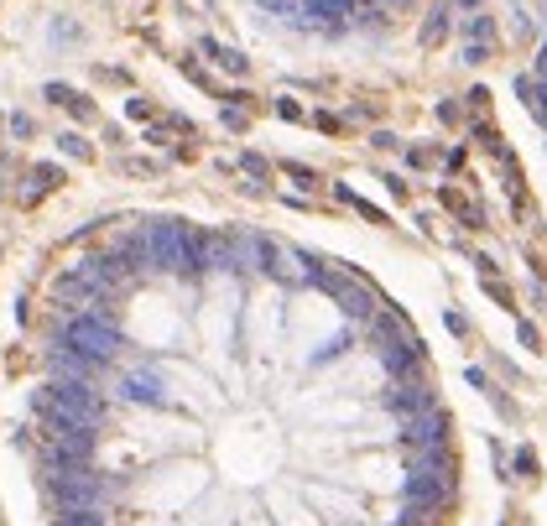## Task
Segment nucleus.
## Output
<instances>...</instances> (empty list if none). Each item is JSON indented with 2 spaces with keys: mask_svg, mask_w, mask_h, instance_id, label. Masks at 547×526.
Here are the masks:
<instances>
[{
  "mask_svg": "<svg viewBox=\"0 0 547 526\" xmlns=\"http://www.w3.org/2000/svg\"><path fill=\"white\" fill-rule=\"evenodd\" d=\"M516 339H522L527 349H542V334H537V323H527V318L516 323Z\"/></svg>",
  "mask_w": 547,
  "mask_h": 526,
  "instance_id": "12",
  "label": "nucleus"
},
{
  "mask_svg": "<svg viewBox=\"0 0 547 526\" xmlns=\"http://www.w3.org/2000/svg\"><path fill=\"white\" fill-rule=\"evenodd\" d=\"M245 173L250 177H271V167H266V156H245Z\"/></svg>",
  "mask_w": 547,
  "mask_h": 526,
  "instance_id": "15",
  "label": "nucleus"
},
{
  "mask_svg": "<svg viewBox=\"0 0 547 526\" xmlns=\"http://www.w3.org/2000/svg\"><path fill=\"white\" fill-rule=\"evenodd\" d=\"M104 370L99 360H89V354H78V349H63L58 344V354H52V375L58 380H94Z\"/></svg>",
  "mask_w": 547,
  "mask_h": 526,
  "instance_id": "3",
  "label": "nucleus"
},
{
  "mask_svg": "<svg viewBox=\"0 0 547 526\" xmlns=\"http://www.w3.org/2000/svg\"><path fill=\"white\" fill-rule=\"evenodd\" d=\"M47 99H52V104H63L73 120H94V104L78 94V89H68V84H47Z\"/></svg>",
  "mask_w": 547,
  "mask_h": 526,
  "instance_id": "6",
  "label": "nucleus"
},
{
  "mask_svg": "<svg viewBox=\"0 0 547 526\" xmlns=\"http://www.w3.org/2000/svg\"><path fill=\"white\" fill-rule=\"evenodd\" d=\"M125 115H130V120H152L156 110H152V104H146V99H130V104H125Z\"/></svg>",
  "mask_w": 547,
  "mask_h": 526,
  "instance_id": "14",
  "label": "nucleus"
},
{
  "mask_svg": "<svg viewBox=\"0 0 547 526\" xmlns=\"http://www.w3.org/2000/svg\"><path fill=\"white\" fill-rule=\"evenodd\" d=\"M32 182H37V193H47V188H63V167H52V162H42V167H32Z\"/></svg>",
  "mask_w": 547,
  "mask_h": 526,
  "instance_id": "9",
  "label": "nucleus"
},
{
  "mask_svg": "<svg viewBox=\"0 0 547 526\" xmlns=\"http://www.w3.org/2000/svg\"><path fill=\"white\" fill-rule=\"evenodd\" d=\"M438 203H443L448 214L464 225V230H485V208H479L474 199H464L459 188H438Z\"/></svg>",
  "mask_w": 547,
  "mask_h": 526,
  "instance_id": "4",
  "label": "nucleus"
},
{
  "mask_svg": "<svg viewBox=\"0 0 547 526\" xmlns=\"http://www.w3.org/2000/svg\"><path fill=\"white\" fill-rule=\"evenodd\" d=\"M58 344L89 354V360H99V365H110L115 349H125V328L115 323L110 308H84V313H68V318H63Z\"/></svg>",
  "mask_w": 547,
  "mask_h": 526,
  "instance_id": "2",
  "label": "nucleus"
},
{
  "mask_svg": "<svg viewBox=\"0 0 547 526\" xmlns=\"http://www.w3.org/2000/svg\"><path fill=\"white\" fill-rule=\"evenodd\" d=\"M287 177H297L302 188H313V173H308V167H302V162H287Z\"/></svg>",
  "mask_w": 547,
  "mask_h": 526,
  "instance_id": "16",
  "label": "nucleus"
},
{
  "mask_svg": "<svg viewBox=\"0 0 547 526\" xmlns=\"http://www.w3.org/2000/svg\"><path fill=\"white\" fill-rule=\"evenodd\" d=\"M516 469H522V480H531V475H537V453L522 449V453H516Z\"/></svg>",
  "mask_w": 547,
  "mask_h": 526,
  "instance_id": "13",
  "label": "nucleus"
},
{
  "mask_svg": "<svg viewBox=\"0 0 547 526\" xmlns=\"http://www.w3.org/2000/svg\"><path fill=\"white\" fill-rule=\"evenodd\" d=\"M11 136H32V120H26V115H11Z\"/></svg>",
  "mask_w": 547,
  "mask_h": 526,
  "instance_id": "17",
  "label": "nucleus"
},
{
  "mask_svg": "<svg viewBox=\"0 0 547 526\" xmlns=\"http://www.w3.org/2000/svg\"><path fill=\"white\" fill-rule=\"evenodd\" d=\"M58 146L73 156V162H89V156H94V146H89L84 136H78V130H68V136H58Z\"/></svg>",
  "mask_w": 547,
  "mask_h": 526,
  "instance_id": "10",
  "label": "nucleus"
},
{
  "mask_svg": "<svg viewBox=\"0 0 547 526\" xmlns=\"http://www.w3.org/2000/svg\"><path fill=\"white\" fill-rule=\"evenodd\" d=\"M120 396L125 401H152V406H162V386H156V375H141V370H130L125 380H120Z\"/></svg>",
  "mask_w": 547,
  "mask_h": 526,
  "instance_id": "5",
  "label": "nucleus"
},
{
  "mask_svg": "<svg viewBox=\"0 0 547 526\" xmlns=\"http://www.w3.org/2000/svg\"><path fill=\"white\" fill-rule=\"evenodd\" d=\"M339 199H344V203H350V208H355V214H365V219H370V225H391V219H386V214H381V208H376V203H365V199H359V193H350V188H339Z\"/></svg>",
  "mask_w": 547,
  "mask_h": 526,
  "instance_id": "8",
  "label": "nucleus"
},
{
  "mask_svg": "<svg viewBox=\"0 0 547 526\" xmlns=\"http://www.w3.org/2000/svg\"><path fill=\"white\" fill-rule=\"evenodd\" d=\"M412 167H433V151L428 146H412Z\"/></svg>",
  "mask_w": 547,
  "mask_h": 526,
  "instance_id": "18",
  "label": "nucleus"
},
{
  "mask_svg": "<svg viewBox=\"0 0 547 526\" xmlns=\"http://www.w3.org/2000/svg\"><path fill=\"white\" fill-rule=\"evenodd\" d=\"M464 6H474V0H464Z\"/></svg>",
  "mask_w": 547,
  "mask_h": 526,
  "instance_id": "19",
  "label": "nucleus"
},
{
  "mask_svg": "<svg viewBox=\"0 0 547 526\" xmlns=\"http://www.w3.org/2000/svg\"><path fill=\"white\" fill-rule=\"evenodd\" d=\"M32 412L47 417L52 432H63V427H99L104 401H99L94 380H52V386L32 391Z\"/></svg>",
  "mask_w": 547,
  "mask_h": 526,
  "instance_id": "1",
  "label": "nucleus"
},
{
  "mask_svg": "<svg viewBox=\"0 0 547 526\" xmlns=\"http://www.w3.org/2000/svg\"><path fill=\"white\" fill-rule=\"evenodd\" d=\"M485 297H490V302H500V308H511V313H516V292H511V287H505V282H496V276H485Z\"/></svg>",
  "mask_w": 547,
  "mask_h": 526,
  "instance_id": "11",
  "label": "nucleus"
},
{
  "mask_svg": "<svg viewBox=\"0 0 547 526\" xmlns=\"http://www.w3.org/2000/svg\"><path fill=\"white\" fill-rule=\"evenodd\" d=\"M52 526H110V521H104V506H89V511H58Z\"/></svg>",
  "mask_w": 547,
  "mask_h": 526,
  "instance_id": "7",
  "label": "nucleus"
}]
</instances>
